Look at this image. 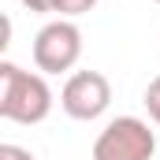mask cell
Wrapping results in <instances>:
<instances>
[{"label": "cell", "instance_id": "6da1fadb", "mask_svg": "<svg viewBox=\"0 0 160 160\" xmlns=\"http://www.w3.org/2000/svg\"><path fill=\"white\" fill-rule=\"evenodd\" d=\"M52 112V89L45 75L22 71L11 60H0V116L8 123H41Z\"/></svg>", "mask_w": 160, "mask_h": 160}, {"label": "cell", "instance_id": "7a4b0ae2", "mask_svg": "<svg viewBox=\"0 0 160 160\" xmlns=\"http://www.w3.org/2000/svg\"><path fill=\"white\" fill-rule=\"evenodd\" d=\"M153 153H157V134L138 116L112 119L93 142V160H153Z\"/></svg>", "mask_w": 160, "mask_h": 160}, {"label": "cell", "instance_id": "3957f363", "mask_svg": "<svg viewBox=\"0 0 160 160\" xmlns=\"http://www.w3.org/2000/svg\"><path fill=\"white\" fill-rule=\"evenodd\" d=\"M82 60V30L75 19H52L34 38V63L41 75H63Z\"/></svg>", "mask_w": 160, "mask_h": 160}, {"label": "cell", "instance_id": "277c9868", "mask_svg": "<svg viewBox=\"0 0 160 160\" xmlns=\"http://www.w3.org/2000/svg\"><path fill=\"white\" fill-rule=\"evenodd\" d=\"M108 104H112V82L101 71H75L60 89V108L82 123L101 119L108 112Z\"/></svg>", "mask_w": 160, "mask_h": 160}, {"label": "cell", "instance_id": "5b68a950", "mask_svg": "<svg viewBox=\"0 0 160 160\" xmlns=\"http://www.w3.org/2000/svg\"><path fill=\"white\" fill-rule=\"evenodd\" d=\"M93 8H97V0H52V11L60 19H78L86 11H93Z\"/></svg>", "mask_w": 160, "mask_h": 160}, {"label": "cell", "instance_id": "8992f818", "mask_svg": "<svg viewBox=\"0 0 160 160\" xmlns=\"http://www.w3.org/2000/svg\"><path fill=\"white\" fill-rule=\"evenodd\" d=\"M145 108H149V119L160 127V75L145 86Z\"/></svg>", "mask_w": 160, "mask_h": 160}, {"label": "cell", "instance_id": "52a82bcc", "mask_svg": "<svg viewBox=\"0 0 160 160\" xmlns=\"http://www.w3.org/2000/svg\"><path fill=\"white\" fill-rule=\"evenodd\" d=\"M0 160H34V153H30V149H22V145L4 142V145H0Z\"/></svg>", "mask_w": 160, "mask_h": 160}, {"label": "cell", "instance_id": "ba28073f", "mask_svg": "<svg viewBox=\"0 0 160 160\" xmlns=\"http://www.w3.org/2000/svg\"><path fill=\"white\" fill-rule=\"evenodd\" d=\"M30 11H52V0H22Z\"/></svg>", "mask_w": 160, "mask_h": 160}, {"label": "cell", "instance_id": "9c48e42d", "mask_svg": "<svg viewBox=\"0 0 160 160\" xmlns=\"http://www.w3.org/2000/svg\"><path fill=\"white\" fill-rule=\"evenodd\" d=\"M157 4H160V0H157Z\"/></svg>", "mask_w": 160, "mask_h": 160}]
</instances>
